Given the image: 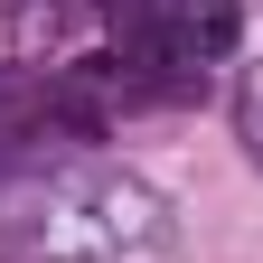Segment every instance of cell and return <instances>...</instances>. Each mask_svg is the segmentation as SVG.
<instances>
[{
    "label": "cell",
    "mask_w": 263,
    "mask_h": 263,
    "mask_svg": "<svg viewBox=\"0 0 263 263\" xmlns=\"http://www.w3.org/2000/svg\"><path fill=\"white\" fill-rule=\"evenodd\" d=\"M10 263H151L170 245V207L122 170H38L0 207Z\"/></svg>",
    "instance_id": "1"
},
{
    "label": "cell",
    "mask_w": 263,
    "mask_h": 263,
    "mask_svg": "<svg viewBox=\"0 0 263 263\" xmlns=\"http://www.w3.org/2000/svg\"><path fill=\"white\" fill-rule=\"evenodd\" d=\"M235 28H245L235 0H170V10H160V57H170V76L197 85L216 57H235Z\"/></svg>",
    "instance_id": "2"
},
{
    "label": "cell",
    "mask_w": 263,
    "mask_h": 263,
    "mask_svg": "<svg viewBox=\"0 0 263 263\" xmlns=\"http://www.w3.org/2000/svg\"><path fill=\"white\" fill-rule=\"evenodd\" d=\"M235 141H245V160L263 170V66L235 76Z\"/></svg>",
    "instance_id": "3"
}]
</instances>
